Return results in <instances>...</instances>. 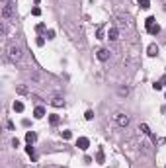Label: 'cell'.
<instances>
[{
	"label": "cell",
	"mask_w": 166,
	"mask_h": 168,
	"mask_svg": "<svg viewBox=\"0 0 166 168\" xmlns=\"http://www.w3.org/2000/svg\"><path fill=\"white\" fill-rule=\"evenodd\" d=\"M18 94H27V88L26 86H18Z\"/></svg>",
	"instance_id": "obj_23"
},
{
	"label": "cell",
	"mask_w": 166,
	"mask_h": 168,
	"mask_svg": "<svg viewBox=\"0 0 166 168\" xmlns=\"http://www.w3.org/2000/svg\"><path fill=\"white\" fill-rule=\"evenodd\" d=\"M59 121H61V117H59L57 113H51V116H49V123H51V125H59Z\"/></svg>",
	"instance_id": "obj_12"
},
{
	"label": "cell",
	"mask_w": 166,
	"mask_h": 168,
	"mask_svg": "<svg viewBox=\"0 0 166 168\" xmlns=\"http://www.w3.org/2000/svg\"><path fill=\"white\" fill-rule=\"evenodd\" d=\"M26 141H27V145H33V143L37 141V135H35V131H27V133H26Z\"/></svg>",
	"instance_id": "obj_8"
},
{
	"label": "cell",
	"mask_w": 166,
	"mask_h": 168,
	"mask_svg": "<svg viewBox=\"0 0 166 168\" xmlns=\"http://www.w3.org/2000/svg\"><path fill=\"white\" fill-rule=\"evenodd\" d=\"M96 160H98V164H104V150H102V149L98 150V155H96Z\"/></svg>",
	"instance_id": "obj_16"
},
{
	"label": "cell",
	"mask_w": 166,
	"mask_h": 168,
	"mask_svg": "<svg viewBox=\"0 0 166 168\" xmlns=\"http://www.w3.org/2000/svg\"><path fill=\"white\" fill-rule=\"evenodd\" d=\"M96 57H98V61H102V63H106V61H108L109 59V51L108 49H98V53H96Z\"/></svg>",
	"instance_id": "obj_5"
},
{
	"label": "cell",
	"mask_w": 166,
	"mask_h": 168,
	"mask_svg": "<svg viewBox=\"0 0 166 168\" xmlns=\"http://www.w3.org/2000/svg\"><path fill=\"white\" fill-rule=\"evenodd\" d=\"M129 116H125V113H115V123L119 125V127H127L129 125Z\"/></svg>",
	"instance_id": "obj_3"
},
{
	"label": "cell",
	"mask_w": 166,
	"mask_h": 168,
	"mask_svg": "<svg viewBox=\"0 0 166 168\" xmlns=\"http://www.w3.org/2000/svg\"><path fill=\"white\" fill-rule=\"evenodd\" d=\"M33 116L37 117V119H41V117H45V108H43V106H37V108L33 110Z\"/></svg>",
	"instance_id": "obj_9"
},
{
	"label": "cell",
	"mask_w": 166,
	"mask_h": 168,
	"mask_svg": "<svg viewBox=\"0 0 166 168\" xmlns=\"http://www.w3.org/2000/svg\"><path fill=\"white\" fill-rule=\"evenodd\" d=\"M14 111H18V113H22V111H24V104L20 102V100H16V102H14Z\"/></svg>",
	"instance_id": "obj_13"
},
{
	"label": "cell",
	"mask_w": 166,
	"mask_h": 168,
	"mask_svg": "<svg viewBox=\"0 0 166 168\" xmlns=\"http://www.w3.org/2000/svg\"><path fill=\"white\" fill-rule=\"evenodd\" d=\"M141 129H143V133H145V135H148V137L153 135V131L148 129V125H145V123H143V125H141Z\"/></svg>",
	"instance_id": "obj_17"
},
{
	"label": "cell",
	"mask_w": 166,
	"mask_h": 168,
	"mask_svg": "<svg viewBox=\"0 0 166 168\" xmlns=\"http://www.w3.org/2000/svg\"><path fill=\"white\" fill-rule=\"evenodd\" d=\"M12 14H14V4L12 2H4V8H2V18L8 20V18H12Z\"/></svg>",
	"instance_id": "obj_2"
},
{
	"label": "cell",
	"mask_w": 166,
	"mask_h": 168,
	"mask_svg": "<svg viewBox=\"0 0 166 168\" xmlns=\"http://www.w3.org/2000/svg\"><path fill=\"white\" fill-rule=\"evenodd\" d=\"M84 117H86V119H88V121H90V119L94 117V111H92V110H88V111H86V113H84Z\"/></svg>",
	"instance_id": "obj_22"
},
{
	"label": "cell",
	"mask_w": 166,
	"mask_h": 168,
	"mask_svg": "<svg viewBox=\"0 0 166 168\" xmlns=\"http://www.w3.org/2000/svg\"><path fill=\"white\" fill-rule=\"evenodd\" d=\"M26 168H32V166H26Z\"/></svg>",
	"instance_id": "obj_31"
},
{
	"label": "cell",
	"mask_w": 166,
	"mask_h": 168,
	"mask_svg": "<svg viewBox=\"0 0 166 168\" xmlns=\"http://www.w3.org/2000/svg\"><path fill=\"white\" fill-rule=\"evenodd\" d=\"M12 147H20V141H18V139H16V137H14V139H12Z\"/></svg>",
	"instance_id": "obj_29"
},
{
	"label": "cell",
	"mask_w": 166,
	"mask_h": 168,
	"mask_svg": "<svg viewBox=\"0 0 166 168\" xmlns=\"http://www.w3.org/2000/svg\"><path fill=\"white\" fill-rule=\"evenodd\" d=\"M26 153L32 156L33 160H35V149H33V145H27V147H26Z\"/></svg>",
	"instance_id": "obj_14"
},
{
	"label": "cell",
	"mask_w": 166,
	"mask_h": 168,
	"mask_svg": "<svg viewBox=\"0 0 166 168\" xmlns=\"http://www.w3.org/2000/svg\"><path fill=\"white\" fill-rule=\"evenodd\" d=\"M8 57L12 59L14 63L20 61V59H22V49H20L18 45H10V47H8Z\"/></svg>",
	"instance_id": "obj_1"
},
{
	"label": "cell",
	"mask_w": 166,
	"mask_h": 168,
	"mask_svg": "<svg viewBox=\"0 0 166 168\" xmlns=\"http://www.w3.org/2000/svg\"><path fill=\"white\" fill-rule=\"evenodd\" d=\"M51 104L55 106V108H63V106H64V100H63L61 96H55V98L51 100Z\"/></svg>",
	"instance_id": "obj_10"
},
{
	"label": "cell",
	"mask_w": 166,
	"mask_h": 168,
	"mask_svg": "<svg viewBox=\"0 0 166 168\" xmlns=\"http://www.w3.org/2000/svg\"><path fill=\"white\" fill-rule=\"evenodd\" d=\"M32 14H33V16H39V14H41V8H37V6H35V8L32 10Z\"/></svg>",
	"instance_id": "obj_25"
},
{
	"label": "cell",
	"mask_w": 166,
	"mask_h": 168,
	"mask_svg": "<svg viewBox=\"0 0 166 168\" xmlns=\"http://www.w3.org/2000/svg\"><path fill=\"white\" fill-rule=\"evenodd\" d=\"M0 32H2V37L6 35V24H4V22H2V27H0Z\"/></svg>",
	"instance_id": "obj_27"
},
{
	"label": "cell",
	"mask_w": 166,
	"mask_h": 168,
	"mask_svg": "<svg viewBox=\"0 0 166 168\" xmlns=\"http://www.w3.org/2000/svg\"><path fill=\"white\" fill-rule=\"evenodd\" d=\"M153 24H154V18H153V16H148V18H147V22H145V26H153Z\"/></svg>",
	"instance_id": "obj_21"
},
{
	"label": "cell",
	"mask_w": 166,
	"mask_h": 168,
	"mask_svg": "<svg viewBox=\"0 0 166 168\" xmlns=\"http://www.w3.org/2000/svg\"><path fill=\"white\" fill-rule=\"evenodd\" d=\"M164 12H166V2H164Z\"/></svg>",
	"instance_id": "obj_30"
},
{
	"label": "cell",
	"mask_w": 166,
	"mask_h": 168,
	"mask_svg": "<svg viewBox=\"0 0 166 168\" xmlns=\"http://www.w3.org/2000/svg\"><path fill=\"white\" fill-rule=\"evenodd\" d=\"M70 137H72L70 131H63V139H70Z\"/></svg>",
	"instance_id": "obj_26"
},
{
	"label": "cell",
	"mask_w": 166,
	"mask_h": 168,
	"mask_svg": "<svg viewBox=\"0 0 166 168\" xmlns=\"http://www.w3.org/2000/svg\"><path fill=\"white\" fill-rule=\"evenodd\" d=\"M76 147L80 150H86L90 147V141H88V137H78L76 139Z\"/></svg>",
	"instance_id": "obj_4"
},
{
	"label": "cell",
	"mask_w": 166,
	"mask_h": 168,
	"mask_svg": "<svg viewBox=\"0 0 166 168\" xmlns=\"http://www.w3.org/2000/svg\"><path fill=\"white\" fill-rule=\"evenodd\" d=\"M35 32H37V33H43V32H45V24H37V26H35Z\"/></svg>",
	"instance_id": "obj_19"
},
{
	"label": "cell",
	"mask_w": 166,
	"mask_h": 168,
	"mask_svg": "<svg viewBox=\"0 0 166 168\" xmlns=\"http://www.w3.org/2000/svg\"><path fill=\"white\" fill-rule=\"evenodd\" d=\"M55 37V32H53V29H49V32H47V39H53Z\"/></svg>",
	"instance_id": "obj_28"
},
{
	"label": "cell",
	"mask_w": 166,
	"mask_h": 168,
	"mask_svg": "<svg viewBox=\"0 0 166 168\" xmlns=\"http://www.w3.org/2000/svg\"><path fill=\"white\" fill-rule=\"evenodd\" d=\"M108 39L109 41H117V39H119V29H117V27H109L108 29Z\"/></svg>",
	"instance_id": "obj_6"
},
{
	"label": "cell",
	"mask_w": 166,
	"mask_h": 168,
	"mask_svg": "<svg viewBox=\"0 0 166 168\" xmlns=\"http://www.w3.org/2000/svg\"><path fill=\"white\" fill-rule=\"evenodd\" d=\"M96 35H98V39H104V26H100V27H98Z\"/></svg>",
	"instance_id": "obj_20"
},
{
	"label": "cell",
	"mask_w": 166,
	"mask_h": 168,
	"mask_svg": "<svg viewBox=\"0 0 166 168\" xmlns=\"http://www.w3.org/2000/svg\"><path fill=\"white\" fill-rule=\"evenodd\" d=\"M117 94H119V96H127V94H129V88H127V86H123V88H119V90H117Z\"/></svg>",
	"instance_id": "obj_18"
},
{
	"label": "cell",
	"mask_w": 166,
	"mask_h": 168,
	"mask_svg": "<svg viewBox=\"0 0 166 168\" xmlns=\"http://www.w3.org/2000/svg\"><path fill=\"white\" fill-rule=\"evenodd\" d=\"M153 88H154V90H162V82H154Z\"/></svg>",
	"instance_id": "obj_24"
},
{
	"label": "cell",
	"mask_w": 166,
	"mask_h": 168,
	"mask_svg": "<svg viewBox=\"0 0 166 168\" xmlns=\"http://www.w3.org/2000/svg\"><path fill=\"white\" fill-rule=\"evenodd\" d=\"M139 6L143 8V10H148V8H151V0H139Z\"/></svg>",
	"instance_id": "obj_15"
},
{
	"label": "cell",
	"mask_w": 166,
	"mask_h": 168,
	"mask_svg": "<svg viewBox=\"0 0 166 168\" xmlns=\"http://www.w3.org/2000/svg\"><path fill=\"white\" fill-rule=\"evenodd\" d=\"M147 32L151 33V35H156V33H160V26H158V24H153V26L147 27Z\"/></svg>",
	"instance_id": "obj_11"
},
{
	"label": "cell",
	"mask_w": 166,
	"mask_h": 168,
	"mask_svg": "<svg viewBox=\"0 0 166 168\" xmlns=\"http://www.w3.org/2000/svg\"><path fill=\"white\" fill-rule=\"evenodd\" d=\"M147 55L148 57H156V55H158V45H156V43H151L148 49H147Z\"/></svg>",
	"instance_id": "obj_7"
}]
</instances>
